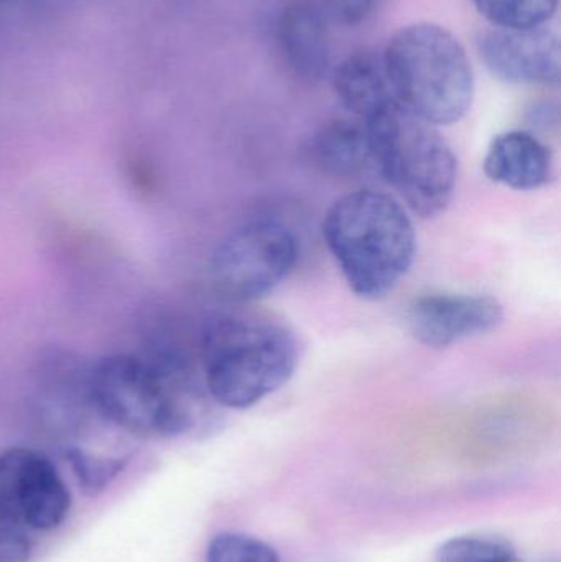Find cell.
Wrapping results in <instances>:
<instances>
[{
	"instance_id": "12",
	"label": "cell",
	"mask_w": 561,
	"mask_h": 562,
	"mask_svg": "<svg viewBox=\"0 0 561 562\" xmlns=\"http://www.w3.org/2000/svg\"><path fill=\"white\" fill-rule=\"evenodd\" d=\"M333 91L346 111L366 122L392 104V92L382 55L356 52L346 56L332 75Z\"/></svg>"
},
{
	"instance_id": "10",
	"label": "cell",
	"mask_w": 561,
	"mask_h": 562,
	"mask_svg": "<svg viewBox=\"0 0 561 562\" xmlns=\"http://www.w3.org/2000/svg\"><path fill=\"white\" fill-rule=\"evenodd\" d=\"M277 45L287 68L305 82L322 81L332 63L328 20L312 0H292L280 10Z\"/></svg>"
},
{
	"instance_id": "3",
	"label": "cell",
	"mask_w": 561,
	"mask_h": 562,
	"mask_svg": "<svg viewBox=\"0 0 561 562\" xmlns=\"http://www.w3.org/2000/svg\"><path fill=\"white\" fill-rule=\"evenodd\" d=\"M92 405L119 428L138 436H177L194 425L203 390L178 357L142 359L131 353L104 357L88 379Z\"/></svg>"
},
{
	"instance_id": "11",
	"label": "cell",
	"mask_w": 561,
	"mask_h": 562,
	"mask_svg": "<svg viewBox=\"0 0 561 562\" xmlns=\"http://www.w3.org/2000/svg\"><path fill=\"white\" fill-rule=\"evenodd\" d=\"M483 168L491 181L517 191L539 190L553 177L549 147L526 131L497 135L487 148Z\"/></svg>"
},
{
	"instance_id": "1",
	"label": "cell",
	"mask_w": 561,
	"mask_h": 562,
	"mask_svg": "<svg viewBox=\"0 0 561 562\" xmlns=\"http://www.w3.org/2000/svg\"><path fill=\"white\" fill-rule=\"evenodd\" d=\"M323 237L346 283L362 300H381L417 256L414 223L401 203L381 191L359 190L336 201Z\"/></svg>"
},
{
	"instance_id": "16",
	"label": "cell",
	"mask_w": 561,
	"mask_h": 562,
	"mask_svg": "<svg viewBox=\"0 0 561 562\" xmlns=\"http://www.w3.org/2000/svg\"><path fill=\"white\" fill-rule=\"evenodd\" d=\"M69 465L78 479L79 487L88 495H98L104 491L127 465L128 459L108 458V456L91 454L82 449H69Z\"/></svg>"
},
{
	"instance_id": "4",
	"label": "cell",
	"mask_w": 561,
	"mask_h": 562,
	"mask_svg": "<svg viewBox=\"0 0 561 562\" xmlns=\"http://www.w3.org/2000/svg\"><path fill=\"white\" fill-rule=\"evenodd\" d=\"M385 72L395 101L435 127L460 122L474 99V71L463 43L437 23L402 26L389 40Z\"/></svg>"
},
{
	"instance_id": "18",
	"label": "cell",
	"mask_w": 561,
	"mask_h": 562,
	"mask_svg": "<svg viewBox=\"0 0 561 562\" xmlns=\"http://www.w3.org/2000/svg\"><path fill=\"white\" fill-rule=\"evenodd\" d=\"M379 0H333V13L348 26L366 22L374 13Z\"/></svg>"
},
{
	"instance_id": "5",
	"label": "cell",
	"mask_w": 561,
	"mask_h": 562,
	"mask_svg": "<svg viewBox=\"0 0 561 562\" xmlns=\"http://www.w3.org/2000/svg\"><path fill=\"white\" fill-rule=\"evenodd\" d=\"M375 170L418 217L447 210L457 187L458 161L438 127L392 104L364 122Z\"/></svg>"
},
{
	"instance_id": "19",
	"label": "cell",
	"mask_w": 561,
	"mask_h": 562,
	"mask_svg": "<svg viewBox=\"0 0 561 562\" xmlns=\"http://www.w3.org/2000/svg\"><path fill=\"white\" fill-rule=\"evenodd\" d=\"M504 562H523L519 560V558H513V560H509V561H504Z\"/></svg>"
},
{
	"instance_id": "15",
	"label": "cell",
	"mask_w": 561,
	"mask_h": 562,
	"mask_svg": "<svg viewBox=\"0 0 561 562\" xmlns=\"http://www.w3.org/2000/svg\"><path fill=\"white\" fill-rule=\"evenodd\" d=\"M513 544L493 535H468L438 548V562H504L516 558Z\"/></svg>"
},
{
	"instance_id": "6",
	"label": "cell",
	"mask_w": 561,
	"mask_h": 562,
	"mask_svg": "<svg viewBox=\"0 0 561 562\" xmlns=\"http://www.w3.org/2000/svg\"><path fill=\"white\" fill-rule=\"evenodd\" d=\"M296 259L299 243L285 224L250 221L233 231L214 250L211 286L227 303H249L279 286Z\"/></svg>"
},
{
	"instance_id": "2",
	"label": "cell",
	"mask_w": 561,
	"mask_h": 562,
	"mask_svg": "<svg viewBox=\"0 0 561 562\" xmlns=\"http://www.w3.org/2000/svg\"><path fill=\"white\" fill-rule=\"evenodd\" d=\"M204 389L229 409H247L282 389L299 366L295 334L260 313L220 314L201 334Z\"/></svg>"
},
{
	"instance_id": "17",
	"label": "cell",
	"mask_w": 561,
	"mask_h": 562,
	"mask_svg": "<svg viewBox=\"0 0 561 562\" xmlns=\"http://www.w3.org/2000/svg\"><path fill=\"white\" fill-rule=\"evenodd\" d=\"M206 562H280L266 541L244 533H221L211 540Z\"/></svg>"
},
{
	"instance_id": "14",
	"label": "cell",
	"mask_w": 561,
	"mask_h": 562,
	"mask_svg": "<svg viewBox=\"0 0 561 562\" xmlns=\"http://www.w3.org/2000/svg\"><path fill=\"white\" fill-rule=\"evenodd\" d=\"M478 12L497 29H534L553 19L559 0H471Z\"/></svg>"
},
{
	"instance_id": "8",
	"label": "cell",
	"mask_w": 561,
	"mask_h": 562,
	"mask_svg": "<svg viewBox=\"0 0 561 562\" xmlns=\"http://www.w3.org/2000/svg\"><path fill=\"white\" fill-rule=\"evenodd\" d=\"M478 52L494 78L509 85L559 86L561 45L549 26L493 29L481 33Z\"/></svg>"
},
{
	"instance_id": "7",
	"label": "cell",
	"mask_w": 561,
	"mask_h": 562,
	"mask_svg": "<svg viewBox=\"0 0 561 562\" xmlns=\"http://www.w3.org/2000/svg\"><path fill=\"white\" fill-rule=\"evenodd\" d=\"M0 485L32 531L55 530L68 517L71 494L42 452L29 448L0 452Z\"/></svg>"
},
{
	"instance_id": "13",
	"label": "cell",
	"mask_w": 561,
	"mask_h": 562,
	"mask_svg": "<svg viewBox=\"0 0 561 562\" xmlns=\"http://www.w3.org/2000/svg\"><path fill=\"white\" fill-rule=\"evenodd\" d=\"M310 157L329 177L349 180L375 170L371 140L362 121L338 119L323 125L310 145Z\"/></svg>"
},
{
	"instance_id": "9",
	"label": "cell",
	"mask_w": 561,
	"mask_h": 562,
	"mask_svg": "<svg viewBox=\"0 0 561 562\" xmlns=\"http://www.w3.org/2000/svg\"><path fill=\"white\" fill-rule=\"evenodd\" d=\"M503 319V304L490 294H424L415 297L405 311L412 336L434 349L491 333Z\"/></svg>"
}]
</instances>
